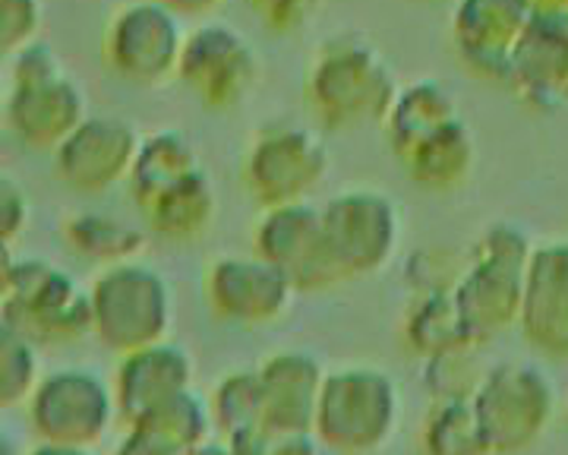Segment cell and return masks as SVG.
Segmentation results:
<instances>
[{
    "mask_svg": "<svg viewBox=\"0 0 568 455\" xmlns=\"http://www.w3.org/2000/svg\"><path fill=\"white\" fill-rule=\"evenodd\" d=\"M3 326L39 342L80 338L95 330L92 297L51 263L3 256Z\"/></svg>",
    "mask_w": 568,
    "mask_h": 455,
    "instance_id": "277c9868",
    "label": "cell"
},
{
    "mask_svg": "<svg viewBox=\"0 0 568 455\" xmlns=\"http://www.w3.org/2000/svg\"><path fill=\"white\" fill-rule=\"evenodd\" d=\"M566 427H568V408H566Z\"/></svg>",
    "mask_w": 568,
    "mask_h": 455,
    "instance_id": "8d00e7d4",
    "label": "cell"
},
{
    "mask_svg": "<svg viewBox=\"0 0 568 455\" xmlns=\"http://www.w3.org/2000/svg\"><path fill=\"white\" fill-rule=\"evenodd\" d=\"M203 165L193 143L183 136L181 130L174 127H164L155 130L149 136H142L140 152H136V162L130 168V193L136 200V206H149L162 190L171 184H178L181 178H186L190 171Z\"/></svg>",
    "mask_w": 568,
    "mask_h": 455,
    "instance_id": "d4e9b609",
    "label": "cell"
},
{
    "mask_svg": "<svg viewBox=\"0 0 568 455\" xmlns=\"http://www.w3.org/2000/svg\"><path fill=\"white\" fill-rule=\"evenodd\" d=\"M32 455H89L85 446H63V443H41Z\"/></svg>",
    "mask_w": 568,
    "mask_h": 455,
    "instance_id": "d590c367",
    "label": "cell"
},
{
    "mask_svg": "<svg viewBox=\"0 0 568 455\" xmlns=\"http://www.w3.org/2000/svg\"><path fill=\"white\" fill-rule=\"evenodd\" d=\"M186 32L162 0H130L114 10L102 36L104 63L130 83L155 85L178 73Z\"/></svg>",
    "mask_w": 568,
    "mask_h": 455,
    "instance_id": "30bf717a",
    "label": "cell"
},
{
    "mask_svg": "<svg viewBox=\"0 0 568 455\" xmlns=\"http://www.w3.org/2000/svg\"><path fill=\"white\" fill-rule=\"evenodd\" d=\"M205 108H237L260 85L263 61L256 44L231 22H203L186 32L178 73Z\"/></svg>",
    "mask_w": 568,
    "mask_h": 455,
    "instance_id": "ba28073f",
    "label": "cell"
},
{
    "mask_svg": "<svg viewBox=\"0 0 568 455\" xmlns=\"http://www.w3.org/2000/svg\"><path fill=\"white\" fill-rule=\"evenodd\" d=\"M203 434V402L196 395L178 393L133 421V434L118 455H186L200 446Z\"/></svg>",
    "mask_w": 568,
    "mask_h": 455,
    "instance_id": "44dd1931",
    "label": "cell"
},
{
    "mask_svg": "<svg viewBox=\"0 0 568 455\" xmlns=\"http://www.w3.org/2000/svg\"><path fill=\"white\" fill-rule=\"evenodd\" d=\"M291 279L268 260L256 256H227L205 272V297L212 311L237 323H268L282 316L291 301Z\"/></svg>",
    "mask_w": 568,
    "mask_h": 455,
    "instance_id": "e0dca14e",
    "label": "cell"
},
{
    "mask_svg": "<svg viewBox=\"0 0 568 455\" xmlns=\"http://www.w3.org/2000/svg\"><path fill=\"white\" fill-rule=\"evenodd\" d=\"M398 417V395L383 371L345 367L328 373L316 405V431L332 449L361 455L386 443Z\"/></svg>",
    "mask_w": 568,
    "mask_h": 455,
    "instance_id": "8992f818",
    "label": "cell"
},
{
    "mask_svg": "<svg viewBox=\"0 0 568 455\" xmlns=\"http://www.w3.org/2000/svg\"><path fill=\"white\" fill-rule=\"evenodd\" d=\"M556 393L544 371L530 364H499L484 373L474 408L487 434L489 453L511 455L528 449L547 431Z\"/></svg>",
    "mask_w": 568,
    "mask_h": 455,
    "instance_id": "9c48e42d",
    "label": "cell"
},
{
    "mask_svg": "<svg viewBox=\"0 0 568 455\" xmlns=\"http://www.w3.org/2000/svg\"><path fill=\"white\" fill-rule=\"evenodd\" d=\"M215 414L231 439L263 434L272 436L268 424H265V395L260 373L227 376L215 393Z\"/></svg>",
    "mask_w": 568,
    "mask_h": 455,
    "instance_id": "f1b7e54d",
    "label": "cell"
},
{
    "mask_svg": "<svg viewBox=\"0 0 568 455\" xmlns=\"http://www.w3.org/2000/svg\"><path fill=\"white\" fill-rule=\"evenodd\" d=\"M328 171V149L310 127L268 121L246 140L244 186L265 209L301 203Z\"/></svg>",
    "mask_w": 568,
    "mask_h": 455,
    "instance_id": "5b68a950",
    "label": "cell"
},
{
    "mask_svg": "<svg viewBox=\"0 0 568 455\" xmlns=\"http://www.w3.org/2000/svg\"><path fill=\"white\" fill-rule=\"evenodd\" d=\"M63 237L73 250H80L89 260H102L108 266L133 260L145 247V234L136 228L123 225L102 212H80L63 222Z\"/></svg>",
    "mask_w": 568,
    "mask_h": 455,
    "instance_id": "4316f807",
    "label": "cell"
},
{
    "mask_svg": "<svg viewBox=\"0 0 568 455\" xmlns=\"http://www.w3.org/2000/svg\"><path fill=\"white\" fill-rule=\"evenodd\" d=\"M92 320L104 345L130 354L162 342L171 297L162 275L142 263H114L92 289Z\"/></svg>",
    "mask_w": 568,
    "mask_h": 455,
    "instance_id": "52a82bcc",
    "label": "cell"
},
{
    "mask_svg": "<svg viewBox=\"0 0 568 455\" xmlns=\"http://www.w3.org/2000/svg\"><path fill=\"white\" fill-rule=\"evenodd\" d=\"M328 250L345 279L386 266L398 241V209L379 190H342L323 209Z\"/></svg>",
    "mask_w": 568,
    "mask_h": 455,
    "instance_id": "8fae6325",
    "label": "cell"
},
{
    "mask_svg": "<svg viewBox=\"0 0 568 455\" xmlns=\"http://www.w3.org/2000/svg\"><path fill=\"white\" fill-rule=\"evenodd\" d=\"M506 85L537 108L568 104V0H534L528 29L508 63Z\"/></svg>",
    "mask_w": 568,
    "mask_h": 455,
    "instance_id": "4fadbf2b",
    "label": "cell"
},
{
    "mask_svg": "<svg viewBox=\"0 0 568 455\" xmlns=\"http://www.w3.org/2000/svg\"><path fill=\"white\" fill-rule=\"evenodd\" d=\"M7 61V127L29 149H58L89 118L85 92L48 42L26 44Z\"/></svg>",
    "mask_w": 568,
    "mask_h": 455,
    "instance_id": "7a4b0ae2",
    "label": "cell"
},
{
    "mask_svg": "<svg viewBox=\"0 0 568 455\" xmlns=\"http://www.w3.org/2000/svg\"><path fill=\"white\" fill-rule=\"evenodd\" d=\"M260 380L265 395V424L272 434L294 436L316 427V405L325 376L310 354H275L263 364Z\"/></svg>",
    "mask_w": 568,
    "mask_h": 455,
    "instance_id": "d6986e66",
    "label": "cell"
},
{
    "mask_svg": "<svg viewBox=\"0 0 568 455\" xmlns=\"http://www.w3.org/2000/svg\"><path fill=\"white\" fill-rule=\"evenodd\" d=\"M244 3L268 32L278 36H291L310 26L325 7V0H244Z\"/></svg>",
    "mask_w": 568,
    "mask_h": 455,
    "instance_id": "1f68e13d",
    "label": "cell"
},
{
    "mask_svg": "<svg viewBox=\"0 0 568 455\" xmlns=\"http://www.w3.org/2000/svg\"><path fill=\"white\" fill-rule=\"evenodd\" d=\"M111 405L95 373L58 371L36 386L29 414L44 443L92 446L111 421Z\"/></svg>",
    "mask_w": 568,
    "mask_h": 455,
    "instance_id": "5bb4252c",
    "label": "cell"
},
{
    "mask_svg": "<svg viewBox=\"0 0 568 455\" xmlns=\"http://www.w3.org/2000/svg\"><path fill=\"white\" fill-rule=\"evenodd\" d=\"M268 455H320V453L306 443L304 434H294V436H287V439H282L278 446H272V453Z\"/></svg>",
    "mask_w": 568,
    "mask_h": 455,
    "instance_id": "e575fe53",
    "label": "cell"
},
{
    "mask_svg": "<svg viewBox=\"0 0 568 455\" xmlns=\"http://www.w3.org/2000/svg\"><path fill=\"white\" fill-rule=\"evenodd\" d=\"M530 13L534 0H458L452 42L474 73L506 83L508 63L528 29Z\"/></svg>",
    "mask_w": 568,
    "mask_h": 455,
    "instance_id": "2e32d148",
    "label": "cell"
},
{
    "mask_svg": "<svg viewBox=\"0 0 568 455\" xmlns=\"http://www.w3.org/2000/svg\"><path fill=\"white\" fill-rule=\"evenodd\" d=\"M190 386V357L178 345H149L126 354L118 371V405L123 417L133 424Z\"/></svg>",
    "mask_w": 568,
    "mask_h": 455,
    "instance_id": "ffe728a7",
    "label": "cell"
},
{
    "mask_svg": "<svg viewBox=\"0 0 568 455\" xmlns=\"http://www.w3.org/2000/svg\"><path fill=\"white\" fill-rule=\"evenodd\" d=\"M142 136L136 127L123 118H85L58 149H54V168L63 184L99 193L130 178V168L136 162Z\"/></svg>",
    "mask_w": 568,
    "mask_h": 455,
    "instance_id": "9a60e30c",
    "label": "cell"
},
{
    "mask_svg": "<svg viewBox=\"0 0 568 455\" xmlns=\"http://www.w3.org/2000/svg\"><path fill=\"white\" fill-rule=\"evenodd\" d=\"M44 22L41 0H0V51L13 58L26 44L39 42V29Z\"/></svg>",
    "mask_w": 568,
    "mask_h": 455,
    "instance_id": "4dcf8cb0",
    "label": "cell"
},
{
    "mask_svg": "<svg viewBox=\"0 0 568 455\" xmlns=\"http://www.w3.org/2000/svg\"><path fill=\"white\" fill-rule=\"evenodd\" d=\"M398 80L383 48L357 29H345L316 44L306 67L304 95L316 121L328 130L386 124L398 99Z\"/></svg>",
    "mask_w": 568,
    "mask_h": 455,
    "instance_id": "6da1fadb",
    "label": "cell"
},
{
    "mask_svg": "<svg viewBox=\"0 0 568 455\" xmlns=\"http://www.w3.org/2000/svg\"><path fill=\"white\" fill-rule=\"evenodd\" d=\"M530 253V241L518 225L499 222L480 234L470 266L462 270L458 285L452 289L470 342H487L489 335L521 320Z\"/></svg>",
    "mask_w": 568,
    "mask_h": 455,
    "instance_id": "3957f363",
    "label": "cell"
},
{
    "mask_svg": "<svg viewBox=\"0 0 568 455\" xmlns=\"http://www.w3.org/2000/svg\"><path fill=\"white\" fill-rule=\"evenodd\" d=\"M462 118L458 99L439 80H414L398 89V99L392 104L386 118V136L395 159H402L407 149L420 143L433 130H439L448 121Z\"/></svg>",
    "mask_w": 568,
    "mask_h": 455,
    "instance_id": "603a6c76",
    "label": "cell"
},
{
    "mask_svg": "<svg viewBox=\"0 0 568 455\" xmlns=\"http://www.w3.org/2000/svg\"><path fill=\"white\" fill-rule=\"evenodd\" d=\"M253 244L263 260L291 279L294 289H323L345 279L325 241L323 209H313L306 200L265 209Z\"/></svg>",
    "mask_w": 568,
    "mask_h": 455,
    "instance_id": "7c38bea8",
    "label": "cell"
},
{
    "mask_svg": "<svg viewBox=\"0 0 568 455\" xmlns=\"http://www.w3.org/2000/svg\"><path fill=\"white\" fill-rule=\"evenodd\" d=\"M405 332L407 342L424 357H436V354L474 345L470 335H467L465 316H462V307H458L452 289L424 291L417 297V304L407 313Z\"/></svg>",
    "mask_w": 568,
    "mask_h": 455,
    "instance_id": "484cf974",
    "label": "cell"
},
{
    "mask_svg": "<svg viewBox=\"0 0 568 455\" xmlns=\"http://www.w3.org/2000/svg\"><path fill=\"white\" fill-rule=\"evenodd\" d=\"M3 405L13 408L36 390V354L29 348V338L3 326Z\"/></svg>",
    "mask_w": 568,
    "mask_h": 455,
    "instance_id": "f546056e",
    "label": "cell"
},
{
    "mask_svg": "<svg viewBox=\"0 0 568 455\" xmlns=\"http://www.w3.org/2000/svg\"><path fill=\"white\" fill-rule=\"evenodd\" d=\"M29 222V196L10 174L0 178V225H3V244L13 241Z\"/></svg>",
    "mask_w": 568,
    "mask_h": 455,
    "instance_id": "d6a6232c",
    "label": "cell"
},
{
    "mask_svg": "<svg viewBox=\"0 0 568 455\" xmlns=\"http://www.w3.org/2000/svg\"><path fill=\"white\" fill-rule=\"evenodd\" d=\"M518 323L537 352L568 357V237L530 253Z\"/></svg>",
    "mask_w": 568,
    "mask_h": 455,
    "instance_id": "ac0fdd59",
    "label": "cell"
},
{
    "mask_svg": "<svg viewBox=\"0 0 568 455\" xmlns=\"http://www.w3.org/2000/svg\"><path fill=\"white\" fill-rule=\"evenodd\" d=\"M164 7H171L174 13H186V17H203L209 10H215L222 0H162Z\"/></svg>",
    "mask_w": 568,
    "mask_h": 455,
    "instance_id": "836d02e7",
    "label": "cell"
},
{
    "mask_svg": "<svg viewBox=\"0 0 568 455\" xmlns=\"http://www.w3.org/2000/svg\"><path fill=\"white\" fill-rule=\"evenodd\" d=\"M215 203H219L215 184H212L209 171L200 165L186 178H181L178 184L162 190L149 206H142V215L155 234L186 241V237H196V234L209 231L212 219H215V209H219Z\"/></svg>",
    "mask_w": 568,
    "mask_h": 455,
    "instance_id": "cb8c5ba5",
    "label": "cell"
},
{
    "mask_svg": "<svg viewBox=\"0 0 568 455\" xmlns=\"http://www.w3.org/2000/svg\"><path fill=\"white\" fill-rule=\"evenodd\" d=\"M426 453L429 455H493L474 398L436 402L426 424Z\"/></svg>",
    "mask_w": 568,
    "mask_h": 455,
    "instance_id": "83f0119b",
    "label": "cell"
},
{
    "mask_svg": "<svg viewBox=\"0 0 568 455\" xmlns=\"http://www.w3.org/2000/svg\"><path fill=\"white\" fill-rule=\"evenodd\" d=\"M398 165L420 186H436V190L458 186L465 184L477 165V140L465 124V118H455L424 136L414 149H407Z\"/></svg>",
    "mask_w": 568,
    "mask_h": 455,
    "instance_id": "7402d4cb",
    "label": "cell"
}]
</instances>
